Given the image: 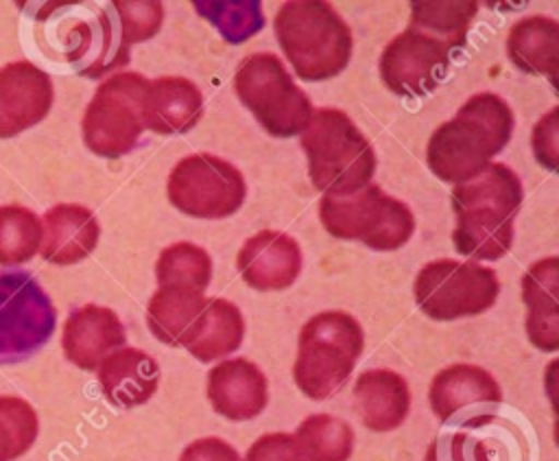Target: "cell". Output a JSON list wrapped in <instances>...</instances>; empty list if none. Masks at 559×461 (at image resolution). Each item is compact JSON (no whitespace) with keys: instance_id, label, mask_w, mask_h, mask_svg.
<instances>
[{"instance_id":"cell-1","label":"cell","mask_w":559,"mask_h":461,"mask_svg":"<svg viewBox=\"0 0 559 461\" xmlns=\"http://www.w3.org/2000/svg\"><path fill=\"white\" fill-rule=\"evenodd\" d=\"M522 201V181L502 162H491L472 179L456 184L452 190L456 251L476 260L502 258L513 245V221Z\"/></svg>"},{"instance_id":"cell-2","label":"cell","mask_w":559,"mask_h":461,"mask_svg":"<svg viewBox=\"0 0 559 461\" xmlns=\"http://www.w3.org/2000/svg\"><path fill=\"white\" fill-rule=\"evenodd\" d=\"M513 122L511 107L498 94L469 96L454 118L432 131L426 146L428 168L454 186L472 179L509 144Z\"/></svg>"},{"instance_id":"cell-3","label":"cell","mask_w":559,"mask_h":461,"mask_svg":"<svg viewBox=\"0 0 559 461\" xmlns=\"http://www.w3.org/2000/svg\"><path fill=\"white\" fill-rule=\"evenodd\" d=\"M275 37L301 81L336 76L352 57V31L323 0H288L273 20Z\"/></svg>"},{"instance_id":"cell-4","label":"cell","mask_w":559,"mask_h":461,"mask_svg":"<svg viewBox=\"0 0 559 461\" xmlns=\"http://www.w3.org/2000/svg\"><path fill=\"white\" fill-rule=\"evenodd\" d=\"M301 149L308 157L310 181L323 194L341 197L371 184L373 146L345 111L314 109L301 131Z\"/></svg>"},{"instance_id":"cell-5","label":"cell","mask_w":559,"mask_h":461,"mask_svg":"<svg viewBox=\"0 0 559 461\" xmlns=\"http://www.w3.org/2000/svg\"><path fill=\"white\" fill-rule=\"evenodd\" d=\"M365 347L360 323L343 310L310 317L301 332L293 363V380L310 400H325L347 382Z\"/></svg>"},{"instance_id":"cell-6","label":"cell","mask_w":559,"mask_h":461,"mask_svg":"<svg viewBox=\"0 0 559 461\" xmlns=\"http://www.w3.org/2000/svg\"><path fill=\"white\" fill-rule=\"evenodd\" d=\"M35 37L48 57L72 63L81 74L98 76L127 61L105 11H81L74 2H50L37 13Z\"/></svg>"},{"instance_id":"cell-7","label":"cell","mask_w":559,"mask_h":461,"mask_svg":"<svg viewBox=\"0 0 559 461\" xmlns=\"http://www.w3.org/2000/svg\"><path fill=\"white\" fill-rule=\"evenodd\" d=\"M319 218L334 238L360 240L378 251L400 249L415 232L411 208L386 194L378 184H367L341 197L323 194Z\"/></svg>"},{"instance_id":"cell-8","label":"cell","mask_w":559,"mask_h":461,"mask_svg":"<svg viewBox=\"0 0 559 461\" xmlns=\"http://www.w3.org/2000/svg\"><path fill=\"white\" fill-rule=\"evenodd\" d=\"M234 90L262 129L275 138L301 133L314 111L308 94L273 52L245 57L234 74Z\"/></svg>"},{"instance_id":"cell-9","label":"cell","mask_w":559,"mask_h":461,"mask_svg":"<svg viewBox=\"0 0 559 461\" xmlns=\"http://www.w3.org/2000/svg\"><path fill=\"white\" fill-rule=\"evenodd\" d=\"M148 79L138 72H120L105 79L85 107L81 133L85 146L100 157L131 153L144 133L142 103Z\"/></svg>"},{"instance_id":"cell-10","label":"cell","mask_w":559,"mask_h":461,"mask_svg":"<svg viewBox=\"0 0 559 461\" xmlns=\"http://www.w3.org/2000/svg\"><path fill=\"white\" fill-rule=\"evenodd\" d=\"M500 293L493 269L474 260L439 258L426 262L413 282V295L424 315L454 321L489 310Z\"/></svg>"},{"instance_id":"cell-11","label":"cell","mask_w":559,"mask_h":461,"mask_svg":"<svg viewBox=\"0 0 559 461\" xmlns=\"http://www.w3.org/2000/svg\"><path fill=\"white\" fill-rule=\"evenodd\" d=\"M57 326V310L44 286L26 271H0V365L37 354Z\"/></svg>"},{"instance_id":"cell-12","label":"cell","mask_w":559,"mask_h":461,"mask_svg":"<svg viewBox=\"0 0 559 461\" xmlns=\"http://www.w3.org/2000/svg\"><path fill=\"white\" fill-rule=\"evenodd\" d=\"M170 203L194 218H225L245 203L242 173L212 153H192L175 164L168 175Z\"/></svg>"},{"instance_id":"cell-13","label":"cell","mask_w":559,"mask_h":461,"mask_svg":"<svg viewBox=\"0 0 559 461\" xmlns=\"http://www.w3.org/2000/svg\"><path fill=\"white\" fill-rule=\"evenodd\" d=\"M450 52L441 39L406 28L384 46L380 55V79L395 94L424 96L445 76Z\"/></svg>"},{"instance_id":"cell-14","label":"cell","mask_w":559,"mask_h":461,"mask_svg":"<svg viewBox=\"0 0 559 461\" xmlns=\"http://www.w3.org/2000/svg\"><path fill=\"white\" fill-rule=\"evenodd\" d=\"M48 72L20 59L0 68V138H13L41 122L52 107Z\"/></svg>"},{"instance_id":"cell-15","label":"cell","mask_w":559,"mask_h":461,"mask_svg":"<svg viewBox=\"0 0 559 461\" xmlns=\"http://www.w3.org/2000/svg\"><path fill=\"white\" fill-rule=\"evenodd\" d=\"M236 267L251 288L284 291L301 273V249L286 232L262 229L242 243Z\"/></svg>"},{"instance_id":"cell-16","label":"cell","mask_w":559,"mask_h":461,"mask_svg":"<svg viewBox=\"0 0 559 461\" xmlns=\"http://www.w3.org/2000/svg\"><path fill=\"white\" fill-rule=\"evenodd\" d=\"M124 326L107 306H79L63 321L61 350L66 358L83 371H96L100 360L114 350L124 347Z\"/></svg>"},{"instance_id":"cell-17","label":"cell","mask_w":559,"mask_h":461,"mask_svg":"<svg viewBox=\"0 0 559 461\" xmlns=\"http://www.w3.org/2000/svg\"><path fill=\"white\" fill-rule=\"evenodd\" d=\"M207 400L218 415L231 422L253 419L269 402L266 376L247 358L221 360L207 374Z\"/></svg>"},{"instance_id":"cell-18","label":"cell","mask_w":559,"mask_h":461,"mask_svg":"<svg viewBox=\"0 0 559 461\" xmlns=\"http://www.w3.org/2000/svg\"><path fill=\"white\" fill-rule=\"evenodd\" d=\"M100 236V225L94 212L79 203H57L41 218V245L44 260L68 267L87 258Z\"/></svg>"},{"instance_id":"cell-19","label":"cell","mask_w":559,"mask_h":461,"mask_svg":"<svg viewBox=\"0 0 559 461\" xmlns=\"http://www.w3.org/2000/svg\"><path fill=\"white\" fill-rule=\"evenodd\" d=\"M428 402L441 422H450L469 406L500 404L502 389L487 369L469 363H454L432 376Z\"/></svg>"},{"instance_id":"cell-20","label":"cell","mask_w":559,"mask_h":461,"mask_svg":"<svg viewBox=\"0 0 559 461\" xmlns=\"http://www.w3.org/2000/svg\"><path fill=\"white\" fill-rule=\"evenodd\" d=\"M98 385L109 404L133 409L151 400L159 385L157 360L138 347H118L96 367Z\"/></svg>"},{"instance_id":"cell-21","label":"cell","mask_w":559,"mask_h":461,"mask_svg":"<svg viewBox=\"0 0 559 461\" xmlns=\"http://www.w3.org/2000/svg\"><path fill=\"white\" fill-rule=\"evenodd\" d=\"M354 411L362 426L389 433L402 426L411 409V389L393 369H367L354 382Z\"/></svg>"},{"instance_id":"cell-22","label":"cell","mask_w":559,"mask_h":461,"mask_svg":"<svg viewBox=\"0 0 559 461\" xmlns=\"http://www.w3.org/2000/svg\"><path fill=\"white\" fill-rule=\"evenodd\" d=\"M203 114V96L199 87L186 76H159L148 81L142 118L144 127L162 133L177 135L190 131Z\"/></svg>"},{"instance_id":"cell-23","label":"cell","mask_w":559,"mask_h":461,"mask_svg":"<svg viewBox=\"0 0 559 461\" xmlns=\"http://www.w3.org/2000/svg\"><path fill=\"white\" fill-rule=\"evenodd\" d=\"M559 260L542 258L522 277V299L526 304V334L542 352L559 350Z\"/></svg>"},{"instance_id":"cell-24","label":"cell","mask_w":559,"mask_h":461,"mask_svg":"<svg viewBox=\"0 0 559 461\" xmlns=\"http://www.w3.org/2000/svg\"><path fill=\"white\" fill-rule=\"evenodd\" d=\"M245 339V319L240 308L223 297L207 299L190 330L186 332L181 347H186L197 360L210 363L236 352Z\"/></svg>"},{"instance_id":"cell-25","label":"cell","mask_w":559,"mask_h":461,"mask_svg":"<svg viewBox=\"0 0 559 461\" xmlns=\"http://www.w3.org/2000/svg\"><path fill=\"white\" fill-rule=\"evenodd\" d=\"M507 55L518 70L544 74L550 81L559 72V24L546 15L518 20L507 37Z\"/></svg>"},{"instance_id":"cell-26","label":"cell","mask_w":559,"mask_h":461,"mask_svg":"<svg viewBox=\"0 0 559 461\" xmlns=\"http://www.w3.org/2000/svg\"><path fill=\"white\" fill-rule=\"evenodd\" d=\"M207 297L203 291L190 286H159L146 306V326L151 334L173 347H181V341Z\"/></svg>"},{"instance_id":"cell-27","label":"cell","mask_w":559,"mask_h":461,"mask_svg":"<svg viewBox=\"0 0 559 461\" xmlns=\"http://www.w3.org/2000/svg\"><path fill=\"white\" fill-rule=\"evenodd\" d=\"M478 11L472 0H419L411 2V26L441 39L450 50L461 48L467 39L469 24Z\"/></svg>"},{"instance_id":"cell-28","label":"cell","mask_w":559,"mask_h":461,"mask_svg":"<svg viewBox=\"0 0 559 461\" xmlns=\"http://www.w3.org/2000/svg\"><path fill=\"white\" fill-rule=\"evenodd\" d=\"M293 437L304 461H349L354 450L352 426L328 413H314L301 419Z\"/></svg>"},{"instance_id":"cell-29","label":"cell","mask_w":559,"mask_h":461,"mask_svg":"<svg viewBox=\"0 0 559 461\" xmlns=\"http://www.w3.org/2000/svg\"><path fill=\"white\" fill-rule=\"evenodd\" d=\"M155 275L159 286H190L205 291L212 280V260L203 247L179 240L162 249Z\"/></svg>"},{"instance_id":"cell-30","label":"cell","mask_w":559,"mask_h":461,"mask_svg":"<svg viewBox=\"0 0 559 461\" xmlns=\"http://www.w3.org/2000/svg\"><path fill=\"white\" fill-rule=\"evenodd\" d=\"M41 245V218L17 203L0 205V264L28 262Z\"/></svg>"},{"instance_id":"cell-31","label":"cell","mask_w":559,"mask_h":461,"mask_svg":"<svg viewBox=\"0 0 559 461\" xmlns=\"http://www.w3.org/2000/svg\"><path fill=\"white\" fill-rule=\"evenodd\" d=\"M192 7L199 11V15L210 20L216 26V31L231 44L249 39L264 26V13L258 0H194Z\"/></svg>"},{"instance_id":"cell-32","label":"cell","mask_w":559,"mask_h":461,"mask_svg":"<svg viewBox=\"0 0 559 461\" xmlns=\"http://www.w3.org/2000/svg\"><path fill=\"white\" fill-rule=\"evenodd\" d=\"M39 433V419L31 402L17 395H0V461H15L31 450Z\"/></svg>"},{"instance_id":"cell-33","label":"cell","mask_w":559,"mask_h":461,"mask_svg":"<svg viewBox=\"0 0 559 461\" xmlns=\"http://www.w3.org/2000/svg\"><path fill=\"white\" fill-rule=\"evenodd\" d=\"M111 7L118 15V44L122 50L153 37L162 26L164 7L159 2H114Z\"/></svg>"},{"instance_id":"cell-34","label":"cell","mask_w":559,"mask_h":461,"mask_svg":"<svg viewBox=\"0 0 559 461\" xmlns=\"http://www.w3.org/2000/svg\"><path fill=\"white\" fill-rule=\"evenodd\" d=\"M557 140H559V109L552 107L546 116L537 120L531 135L535 159L548 170H557V164H559Z\"/></svg>"},{"instance_id":"cell-35","label":"cell","mask_w":559,"mask_h":461,"mask_svg":"<svg viewBox=\"0 0 559 461\" xmlns=\"http://www.w3.org/2000/svg\"><path fill=\"white\" fill-rule=\"evenodd\" d=\"M245 461H304V459L290 433H266L249 446Z\"/></svg>"},{"instance_id":"cell-36","label":"cell","mask_w":559,"mask_h":461,"mask_svg":"<svg viewBox=\"0 0 559 461\" xmlns=\"http://www.w3.org/2000/svg\"><path fill=\"white\" fill-rule=\"evenodd\" d=\"M179 461H245L238 450L221 437H201L183 448Z\"/></svg>"},{"instance_id":"cell-37","label":"cell","mask_w":559,"mask_h":461,"mask_svg":"<svg viewBox=\"0 0 559 461\" xmlns=\"http://www.w3.org/2000/svg\"><path fill=\"white\" fill-rule=\"evenodd\" d=\"M424 461H439L437 459V444H432L430 448H428V452H426V459Z\"/></svg>"}]
</instances>
